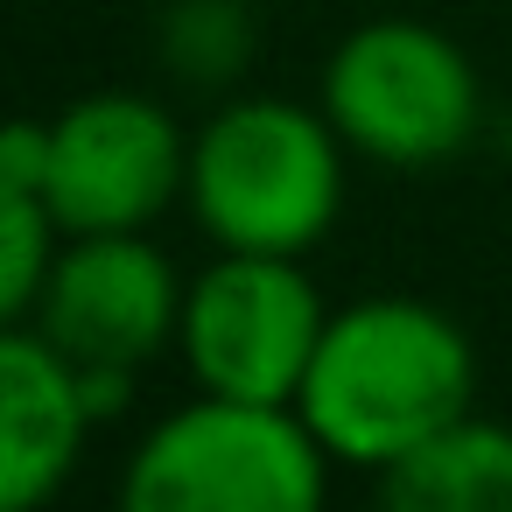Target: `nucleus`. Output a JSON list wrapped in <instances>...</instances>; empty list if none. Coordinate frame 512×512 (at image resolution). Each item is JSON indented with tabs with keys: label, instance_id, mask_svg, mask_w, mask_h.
<instances>
[{
	"label": "nucleus",
	"instance_id": "obj_10",
	"mask_svg": "<svg viewBox=\"0 0 512 512\" xmlns=\"http://www.w3.org/2000/svg\"><path fill=\"white\" fill-rule=\"evenodd\" d=\"M155 50L190 92H232L260 50L253 0H169L155 22Z\"/></svg>",
	"mask_w": 512,
	"mask_h": 512
},
{
	"label": "nucleus",
	"instance_id": "obj_7",
	"mask_svg": "<svg viewBox=\"0 0 512 512\" xmlns=\"http://www.w3.org/2000/svg\"><path fill=\"white\" fill-rule=\"evenodd\" d=\"M183 281L148 232H64L36 295V330L71 365H155L176 344Z\"/></svg>",
	"mask_w": 512,
	"mask_h": 512
},
{
	"label": "nucleus",
	"instance_id": "obj_8",
	"mask_svg": "<svg viewBox=\"0 0 512 512\" xmlns=\"http://www.w3.org/2000/svg\"><path fill=\"white\" fill-rule=\"evenodd\" d=\"M92 435L78 365L22 323H0V512L50 505Z\"/></svg>",
	"mask_w": 512,
	"mask_h": 512
},
{
	"label": "nucleus",
	"instance_id": "obj_11",
	"mask_svg": "<svg viewBox=\"0 0 512 512\" xmlns=\"http://www.w3.org/2000/svg\"><path fill=\"white\" fill-rule=\"evenodd\" d=\"M57 246H64V232H57L50 204L36 190L0 183V323L36 316V295L50 281Z\"/></svg>",
	"mask_w": 512,
	"mask_h": 512
},
{
	"label": "nucleus",
	"instance_id": "obj_2",
	"mask_svg": "<svg viewBox=\"0 0 512 512\" xmlns=\"http://www.w3.org/2000/svg\"><path fill=\"white\" fill-rule=\"evenodd\" d=\"M183 197L218 253L302 260L344 211V134L323 106L232 99L197 127Z\"/></svg>",
	"mask_w": 512,
	"mask_h": 512
},
{
	"label": "nucleus",
	"instance_id": "obj_6",
	"mask_svg": "<svg viewBox=\"0 0 512 512\" xmlns=\"http://www.w3.org/2000/svg\"><path fill=\"white\" fill-rule=\"evenodd\" d=\"M190 183V141L141 92H85L50 120L43 204L57 232H148Z\"/></svg>",
	"mask_w": 512,
	"mask_h": 512
},
{
	"label": "nucleus",
	"instance_id": "obj_5",
	"mask_svg": "<svg viewBox=\"0 0 512 512\" xmlns=\"http://www.w3.org/2000/svg\"><path fill=\"white\" fill-rule=\"evenodd\" d=\"M323 295L288 253H218L197 281H183L176 351L197 393L232 400H295L309 358L323 344Z\"/></svg>",
	"mask_w": 512,
	"mask_h": 512
},
{
	"label": "nucleus",
	"instance_id": "obj_1",
	"mask_svg": "<svg viewBox=\"0 0 512 512\" xmlns=\"http://www.w3.org/2000/svg\"><path fill=\"white\" fill-rule=\"evenodd\" d=\"M477 400V351L456 316L414 295H365L323 323L295 407L337 463L386 470Z\"/></svg>",
	"mask_w": 512,
	"mask_h": 512
},
{
	"label": "nucleus",
	"instance_id": "obj_12",
	"mask_svg": "<svg viewBox=\"0 0 512 512\" xmlns=\"http://www.w3.org/2000/svg\"><path fill=\"white\" fill-rule=\"evenodd\" d=\"M50 176V120H0V183L36 190Z\"/></svg>",
	"mask_w": 512,
	"mask_h": 512
},
{
	"label": "nucleus",
	"instance_id": "obj_3",
	"mask_svg": "<svg viewBox=\"0 0 512 512\" xmlns=\"http://www.w3.org/2000/svg\"><path fill=\"white\" fill-rule=\"evenodd\" d=\"M330 491V449L295 400L204 393L162 414L127 470V512H309Z\"/></svg>",
	"mask_w": 512,
	"mask_h": 512
},
{
	"label": "nucleus",
	"instance_id": "obj_4",
	"mask_svg": "<svg viewBox=\"0 0 512 512\" xmlns=\"http://www.w3.org/2000/svg\"><path fill=\"white\" fill-rule=\"evenodd\" d=\"M323 113L344 134V148H358L365 162L435 169L477 141L484 85L463 43L407 15H379L330 50Z\"/></svg>",
	"mask_w": 512,
	"mask_h": 512
},
{
	"label": "nucleus",
	"instance_id": "obj_9",
	"mask_svg": "<svg viewBox=\"0 0 512 512\" xmlns=\"http://www.w3.org/2000/svg\"><path fill=\"white\" fill-rule=\"evenodd\" d=\"M379 477V505L393 512H512V428L484 414H456Z\"/></svg>",
	"mask_w": 512,
	"mask_h": 512
}]
</instances>
